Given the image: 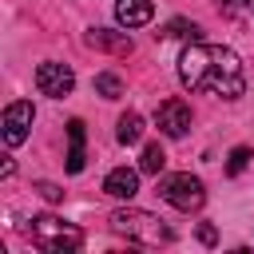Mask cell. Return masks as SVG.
I'll list each match as a JSON object with an SVG mask.
<instances>
[{"label":"cell","instance_id":"cell-1","mask_svg":"<svg viewBox=\"0 0 254 254\" xmlns=\"http://www.w3.org/2000/svg\"><path fill=\"white\" fill-rule=\"evenodd\" d=\"M179 79L190 91H202V95H214V99H238L246 91L242 60L230 48L202 44V40H190L183 48V56H179Z\"/></svg>","mask_w":254,"mask_h":254},{"label":"cell","instance_id":"cell-2","mask_svg":"<svg viewBox=\"0 0 254 254\" xmlns=\"http://www.w3.org/2000/svg\"><path fill=\"white\" fill-rule=\"evenodd\" d=\"M107 222H111L115 234H123V238H131V242H139V246H167V242H175V230H171L159 214L139 210V206H123V210H115Z\"/></svg>","mask_w":254,"mask_h":254},{"label":"cell","instance_id":"cell-3","mask_svg":"<svg viewBox=\"0 0 254 254\" xmlns=\"http://www.w3.org/2000/svg\"><path fill=\"white\" fill-rule=\"evenodd\" d=\"M28 238L44 254H71V250L83 246V230L64 222V218H56V214H36L28 222Z\"/></svg>","mask_w":254,"mask_h":254},{"label":"cell","instance_id":"cell-4","mask_svg":"<svg viewBox=\"0 0 254 254\" xmlns=\"http://www.w3.org/2000/svg\"><path fill=\"white\" fill-rule=\"evenodd\" d=\"M159 198H163L167 206H175V210L190 214V210H202L206 190H202V179H194L190 171H179V175L159 179Z\"/></svg>","mask_w":254,"mask_h":254},{"label":"cell","instance_id":"cell-5","mask_svg":"<svg viewBox=\"0 0 254 254\" xmlns=\"http://www.w3.org/2000/svg\"><path fill=\"white\" fill-rule=\"evenodd\" d=\"M32 119H36V107H32L28 99L8 103L4 115H0V135H4V143H8V147H20V143L28 139V131H32Z\"/></svg>","mask_w":254,"mask_h":254},{"label":"cell","instance_id":"cell-6","mask_svg":"<svg viewBox=\"0 0 254 254\" xmlns=\"http://www.w3.org/2000/svg\"><path fill=\"white\" fill-rule=\"evenodd\" d=\"M36 87H40V95L64 99V95H71V87H75V71H71L67 64L44 60V64L36 67Z\"/></svg>","mask_w":254,"mask_h":254},{"label":"cell","instance_id":"cell-7","mask_svg":"<svg viewBox=\"0 0 254 254\" xmlns=\"http://www.w3.org/2000/svg\"><path fill=\"white\" fill-rule=\"evenodd\" d=\"M155 123H159V131L167 139H183L190 131V107L183 99H163L159 111H155Z\"/></svg>","mask_w":254,"mask_h":254},{"label":"cell","instance_id":"cell-8","mask_svg":"<svg viewBox=\"0 0 254 254\" xmlns=\"http://www.w3.org/2000/svg\"><path fill=\"white\" fill-rule=\"evenodd\" d=\"M83 44L95 48V52H111V56H131V52H135L131 36H127V32H111V28H91V32L83 36Z\"/></svg>","mask_w":254,"mask_h":254},{"label":"cell","instance_id":"cell-9","mask_svg":"<svg viewBox=\"0 0 254 254\" xmlns=\"http://www.w3.org/2000/svg\"><path fill=\"white\" fill-rule=\"evenodd\" d=\"M155 16V0H115V20L119 28H143Z\"/></svg>","mask_w":254,"mask_h":254},{"label":"cell","instance_id":"cell-10","mask_svg":"<svg viewBox=\"0 0 254 254\" xmlns=\"http://www.w3.org/2000/svg\"><path fill=\"white\" fill-rule=\"evenodd\" d=\"M103 194H111V198H135V194H139V171H131V167H115V171H107V179H103Z\"/></svg>","mask_w":254,"mask_h":254},{"label":"cell","instance_id":"cell-11","mask_svg":"<svg viewBox=\"0 0 254 254\" xmlns=\"http://www.w3.org/2000/svg\"><path fill=\"white\" fill-rule=\"evenodd\" d=\"M83 139H87L83 119H71V123H67V175H79V171H83V163H87Z\"/></svg>","mask_w":254,"mask_h":254},{"label":"cell","instance_id":"cell-12","mask_svg":"<svg viewBox=\"0 0 254 254\" xmlns=\"http://www.w3.org/2000/svg\"><path fill=\"white\" fill-rule=\"evenodd\" d=\"M115 139H119L123 147L139 143V139H143V115H139V111H123L119 123H115Z\"/></svg>","mask_w":254,"mask_h":254},{"label":"cell","instance_id":"cell-13","mask_svg":"<svg viewBox=\"0 0 254 254\" xmlns=\"http://www.w3.org/2000/svg\"><path fill=\"white\" fill-rule=\"evenodd\" d=\"M163 167H167L163 147H159V143H147V147H143V155H139V171H143V175H159Z\"/></svg>","mask_w":254,"mask_h":254},{"label":"cell","instance_id":"cell-14","mask_svg":"<svg viewBox=\"0 0 254 254\" xmlns=\"http://www.w3.org/2000/svg\"><path fill=\"white\" fill-rule=\"evenodd\" d=\"M95 91H99L103 99H119V95H123V79H119L115 71H99V75H95Z\"/></svg>","mask_w":254,"mask_h":254},{"label":"cell","instance_id":"cell-15","mask_svg":"<svg viewBox=\"0 0 254 254\" xmlns=\"http://www.w3.org/2000/svg\"><path fill=\"white\" fill-rule=\"evenodd\" d=\"M250 159H254V151H250V147H234V151L226 155V175H230V179H238V175L250 167Z\"/></svg>","mask_w":254,"mask_h":254},{"label":"cell","instance_id":"cell-16","mask_svg":"<svg viewBox=\"0 0 254 254\" xmlns=\"http://www.w3.org/2000/svg\"><path fill=\"white\" fill-rule=\"evenodd\" d=\"M155 36H187V40H198V24H190V20H171L163 32H155Z\"/></svg>","mask_w":254,"mask_h":254},{"label":"cell","instance_id":"cell-17","mask_svg":"<svg viewBox=\"0 0 254 254\" xmlns=\"http://www.w3.org/2000/svg\"><path fill=\"white\" fill-rule=\"evenodd\" d=\"M36 190H40V194H44L48 202H60V198H64V190H60L56 183H36Z\"/></svg>","mask_w":254,"mask_h":254},{"label":"cell","instance_id":"cell-18","mask_svg":"<svg viewBox=\"0 0 254 254\" xmlns=\"http://www.w3.org/2000/svg\"><path fill=\"white\" fill-rule=\"evenodd\" d=\"M198 242H206V246H214V242H218V234H214V226H210V222H198Z\"/></svg>","mask_w":254,"mask_h":254},{"label":"cell","instance_id":"cell-19","mask_svg":"<svg viewBox=\"0 0 254 254\" xmlns=\"http://www.w3.org/2000/svg\"><path fill=\"white\" fill-rule=\"evenodd\" d=\"M250 0H230V12H238V8H246Z\"/></svg>","mask_w":254,"mask_h":254},{"label":"cell","instance_id":"cell-20","mask_svg":"<svg viewBox=\"0 0 254 254\" xmlns=\"http://www.w3.org/2000/svg\"><path fill=\"white\" fill-rule=\"evenodd\" d=\"M250 12H254V0H250Z\"/></svg>","mask_w":254,"mask_h":254}]
</instances>
